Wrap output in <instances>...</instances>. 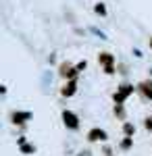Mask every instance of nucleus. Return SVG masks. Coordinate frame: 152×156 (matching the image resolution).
I'll return each instance as SVG.
<instances>
[{"mask_svg":"<svg viewBox=\"0 0 152 156\" xmlns=\"http://www.w3.org/2000/svg\"><path fill=\"white\" fill-rule=\"evenodd\" d=\"M138 87H133L131 83H123V85H119L117 87V92L113 94V100H115V104H123L125 100H127L133 92H136Z\"/></svg>","mask_w":152,"mask_h":156,"instance_id":"1","label":"nucleus"},{"mask_svg":"<svg viewBox=\"0 0 152 156\" xmlns=\"http://www.w3.org/2000/svg\"><path fill=\"white\" fill-rule=\"evenodd\" d=\"M79 73H81V71H79L77 67H73L71 62H63V65L59 67V75L65 79V81H67V79H77Z\"/></svg>","mask_w":152,"mask_h":156,"instance_id":"2","label":"nucleus"},{"mask_svg":"<svg viewBox=\"0 0 152 156\" xmlns=\"http://www.w3.org/2000/svg\"><path fill=\"white\" fill-rule=\"evenodd\" d=\"M63 123H65V127L71 129V131H77L79 129V117L73 110H63Z\"/></svg>","mask_w":152,"mask_h":156,"instance_id":"3","label":"nucleus"},{"mask_svg":"<svg viewBox=\"0 0 152 156\" xmlns=\"http://www.w3.org/2000/svg\"><path fill=\"white\" fill-rule=\"evenodd\" d=\"M108 140V135H106L104 129H100V127H94L88 131V142L90 144H96V142H106Z\"/></svg>","mask_w":152,"mask_h":156,"instance_id":"4","label":"nucleus"},{"mask_svg":"<svg viewBox=\"0 0 152 156\" xmlns=\"http://www.w3.org/2000/svg\"><path fill=\"white\" fill-rule=\"evenodd\" d=\"M75 92H77V79H67L65 85L60 87V96H65V98L75 96Z\"/></svg>","mask_w":152,"mask_h":156,"instance_id":"5","label":"nucleus"},{"mask_svg":"<svg viewBox=\"0 0 152 156\" xmlns=\"http://www.w3.org/2000/svg\"><path fill=\"white\" fill-rule=\"evenodd\" d=\"M138 92H140L146 100L152 102V79H144V81H140V83H138Z\"/></svg>","mask_w":152,"mask_h":156,"instance_id":"6","label":"nucleus"},{"mask_svg":"<svg viewBox=\"0 0 152 156\" xmlns=\"http://www.w3.org/2000/svg\"><path fill=\"white\" fill-rule=\"evenodd\" d=\"M11 119H13L15 125H23L25 121L31 119V112H21V110H17V112H13V115H11Z\"/></svg>","mask_w":152,"mask_h":156,"instance_id":"7","label":"nucleus"},{"mask_svg":"<svg viewBox=\"0 0 152 156\" xmlns=\"http://www.w3.org/2000/svg\"><path fill=\"white\" fill-rule=\"evenodd\" d=\"M98 62H100L102 67H106V65H115V56H113L110 52H100V54H98Z\"/></svg>","mask_w":152,"mask_h":156,"instance_id":"8","label":"nucleus"},{"mask_svg":"<svg viewBox=\"0 0 152 156\" xmlns=\"http://www.w3.org/2000/svg\"><path fill=\"white\" fill-rule=\"evenodd\" d=\"M133 133H136V127L131 125V123H123V135H129V137H133Z\"/></svg>","mask_w":152,"mask_h":156,"instance_id":"9","label":"nucleus"},{"mask_svg":"<svg viewBox=\"0 0 152 156\" xmlns=\"http://www.w3.org/2000/svg\"><path fill=\"white\" fill-rule=\"evenodd\" d=\"M115 117L117 119H121V121H125V108H123V104H115Z\"/></svg>","mask_w":152,"mask_h":156,"instance_id":"10","label":"nucleus"},{"mask_svg":"<svg viewBox=\"0 0 152 156\" xmlns=\"http://www.w3.org/2000/svg\"><path fill=\"white\" fill-rule=\"evenodd\" d=\"M133 146V137H129V135H125V140L121 142V150H129Z\"/></svg>","mask_w":152,"mask_h":156,"instance_id":"11","label":"nucleus"},{"mask_svg":"<svg viewBox=\"0 0 152 156\" xmlns=\"http://www.w3.org/2000/svg\"><path fill=\"white\" fill-rule=\"evenodd\" d=\"M21 152L23 154H31V152H35V146L34 144H21Z\"/></svg>","mask_w":152,"mask_h":156,"instance_id":"12","label":"nucleus"},{"mask_svg":"<svg viewBox=\"0 0 152 156\" xmlns=\"http://www.w3.org/2000/svg\"><path fill=\"white\" fill-rule=\"evenodd\" d=\"M94 11L98 12V15H106V9H104V4H100V2H98V4L94 6Z\"/></svg>","mask_w":152,"mask_h":156,"instance_id":"13","label":"nucleus"},{"mask_svg":"<svg viewBox=\"0 0 152 156\" xmlns=\"http://www.w3.org/2000/svg\"><path fill=\"white\" fill-rule=\"evenodd\" d=\"M144 127H146L148 131H152V115H150V117H146V121H144Z\"/></svg>","mask_w":152,"mask_h":156,"instance_id":"14","label":"nucleus"},{"mask_svg":"<svg viewBox=\"0 0 152 156\" xmlns=\"http://www.w3.org/2000/svg\"><path fill=\"white\" fill-rule=\"evenodd\" d=\"M104 73H106V75H115V65H106Z\"/></svg>","mask_w":152,"mask_h":156,"instance_id":"15","label":"nucleus"},{"mask_svg":"<svg viewBox=\"0 0 152 156\" xmlns=\"http://www.w3.org/2000/svg\"><path fill=\"white\" fill-rule=\"evenodd\" d=\"M85 67H88V62H85V60H83V62H79V65H77V69H79V71H83V69H85Z\"/></svg>","mask_w":152,"mask_h":156,"instance_id":"16","label":"nucleus"},{"mask_svg":"<svg viewBox=\"0 0 152 156\" xmlns=\"http://www.w3.org/2000/svg\"><path fill=\"white\" fill-rule=\"evenodd\" d=\"M148 44H150V50H152V36H150V42H148Z\"/></svg>","mask_w":152,"mask_h":156,"instance_id":"17","label":"nucleus"}]
</instances>
